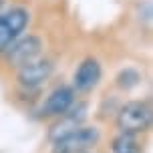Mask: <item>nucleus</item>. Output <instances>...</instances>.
Returning a JSON list of instances; mask_svg holds the SVG:
<instances>
[{
	"label": "nucleus",
	"instance_id": "obj_1",
	"mask_svg": "<svg viewBox=\"0 0 153 153\" xmlns=\"http://www.w3.org/2000/svg\"><path fill=\"white\" fill-rule=\"evenodd\" d=\"M101 133L97 127H76L67 135L53 141V153H87L99 143Z\"/></svg>",
	"mask_w": 153,
	"mask_h": 153
},
{
	"label": "nucleus",
	"instance_id": "obj_2",
	"mask_svg": "<svg viewBox=\"0 0 153 153\" xmlns=\"http://www.w3.org/2000/svg\"><path fill=\"white\" fill-rule=\"evenodd\" d=\"M117 125L123 133H133V135L147 131L151 125V107L145 101H131L119 111Z\"/></svg>",
	"mask_w": 153,
	"mask_h": 153
},
{
	"label": "nucleus",
	"instance_id": "obj_3",
	"mask_svg": "<svg viewBox=\"0 0 153 153\" xmlns=\"http://www.w3.org/2000/svg\"><path fill=\"white\" fill-rule=\"evenodd\" d=\"M28 24V10L12 8L6 14H0V53H4L8 46L16 40V36Z\"/></svg>",
	"mask_w": 153,
	"mask_h": 153
},
{
	"label": "nucleus",
	"instance_id": "obj_4",
	"mask_svg": "<svg viewBox=\"0 0 153 153\" xmlns=\"http://www.w3.org/2000/svg\"><path fill=\"white\" fill-rule=\"evenodd\" d=\"M53 75V62L46 59H34L26 62L18 71V83L24 89H36L40 85L48 81V76Z\"/></svg>",
	"mask_w": 153,
	"mask_h": 153
},
{
	"label": "nucleus",
	"instance_id": "obj_5",
	"mask_svg": "<svg viewBox=\"0 0 153 153\" xmlns=\"http://www.w3.org/2000/svg\"><path fill=\"white\" fill-rule=\"evenodd\" d=\"M40 48H42V42H40L38 36H24L20 40H16L12 46L6 48L8 51V62L20 69L22 65L38 59Z\"/></svg>",
	"mask_w": 153,
	"mask_h": 153
},
{
	"label": "nucleus",
	"instance_id": "obj_6",
	"mask_svg": "<svg viewBox=\"0 0 153 153\" xmlns=\"http://www.w3.org/2000/svg\"><path fill=\"white\" fill-rule=\"evenodd\" d=\"M75 105V89L73 87H59L46 97L42 105V115L46 117H61Z\"/></svg>",
	"mask_w": 153,
	"mask_h": 153
},
{
	"label": "nucleus",
	"instance_id": "obj_7",
	"mask_svg": "<svg viewBox=\"0 0 153 153\" xmlns=\"http://www.w3.org/2000/svg\"><path fill=\"white\" fill-rule=\"evenodd\" d=\"M99 81H101V65L95 59H85L79 65V69L75 71V79H73L75 89L81 93H87L91 89H95L99 85Z\"/></svg>",
	"mask_w": 153,
	"mask_h": 153
},
{
	"label": "nucleus",
	"instance_id": "obj_8",
	"mask_svg": "<svg viewBox=\"0 0 153 153\" xmlns=\"http://www.w3.org/2000/svg\"><path fill=\"white\" fill-rule=\"evenodd\" d=\"M85 111H87L85 105H76V107L73 105L65 115H61L62 119L56 123V125L53 127V131H51V141H56L59 137L67 135V133H71V131H75L76 127H81L83 121H85Z\"/></svg>",
	"mask_w": 153,
	"mask_h": 153
},
{
	"label": "nucleus",
	"instance_id": "obj_9",
	"mask_svg": "<svg viewBox=\"0 0 153 153\" xmlns=\"http://www.w3.org/2000/svg\"><path fill=\"white\" fill-rule=\"evenodd\" d=\"M111 153H141V145L133 133L121 131L111 143Z\"/></svg>",
	"mask_w": 153,
	"mask_h": 153
},
{
	"label": "nucleus",
	"instance_id": "obj_10",
	"mask_svg": "<svg viewBox=\"0 0 153 153\" xmlns=\"http://www.w3.org/2000/svg\"><path fill=\"white\" fill-rule=\"evenodd\" d=\"M139 81H141V76H139L137 71H133V69H125L121 75L117 76V85H119L121 89H131V87H135Z\"/></svg>",
	"mask_w": 153,
	"mask_h": 153
}]
</instances>
